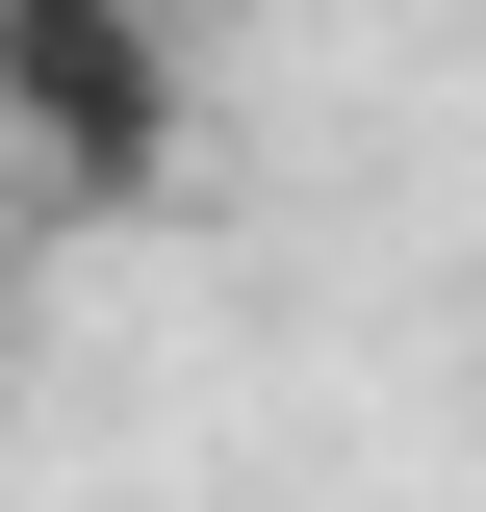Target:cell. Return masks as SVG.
I'll return each mask as SVG.
<instances>
[{"mask_svg": "<svg viewBox=\"0 0 486 512\" xmlns=\"http://www.w3.org/2000/svg\"><path fill=\"white\" fill-rule=\"evenodd\" d=\"M0 154H26V205H180L205 154L180 0H0Z\"/></svg>", "mask_w": 486, "mask_h": 512, "instance_id": "cell-1", "label": "cell"}]
</instances>
